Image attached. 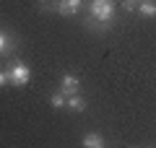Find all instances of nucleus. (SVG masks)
<instances>
[{"label":"nucleus","mask_w":156,"mask_h":148,"mask_svg":"<svg viewBox=\"0 0 156 148\" xmlns=\"http://www.w3.org/2000/svg\"><path fill=\"white\" fill-rule=\"evenodd\" d=\"M115 13H117L115 0H91L89 3V21L86 23L94 29H107L115 21Z\"/></svg>","instance_id":"obj_1"},{"label":"nucleus","mask_w":156,"mask_h":148,"mask_svg":"<svg viewBox=\"0 0 156 148\" xmlns=\"http://www.w3.org/2000/svg\"><path fill=\"white\" fill-rule=\"evenodd\" d=\"M5 73H8V83H13V86H26L29 78H31V70H29V65H26V62H21V60L11 62Z\"/></svg>","instance_id":"obj_2"},{"label":"nucleus","mask_w":156,"mask_h":148,"mask_svg":"<svg viewBox=\"0 0 156 148\" xmlns=\"http://www.w3.org/2000/svg\"><path fill=\"white\" fill-rule=\"evenodd\" d=\"M60 91L65 93V96H70V93H81V78L73 76V73H65V76L60 78Z\"/></svg>","instance_id":"obj_3"},{"label":"nucleus","mask_w":156,"mask_h":148,"mask_svg":"<svg viewBox=\"0 0 156 148\" xmlns=\"http://www.w3.org/2000/svg\"><path fill=\"white\" fill-rule=\"evenodd\" d=\"M81 5H83V0H57L55 11L60 13V16H76V13L81 11Z\"/></svg>","instance_id":"obj_4"},{"label":"nucleus","mask_w":156,"mask_h":148,"mask_svg":"<svg viewBox=\"0 0 156 148\" xmlns=\"http://www.w3.org/2000/svg\"><path fill=\"white\" fill-rule=\"evenodd\" d=\"M135 11L143 18H156V0H138V8Z\"/></svg>","instance_id":"obj_5"},{"label":"nucleus","mask_w":156,"mask_h":148,"mask_svg":"<svg viewBox=\"0 0 156 148\" xmlns=\"http://www.w3.org/2000/svg\"><path fill=\"white\" fill-rule=\"evenodd\" d=\"M81 143H83V148H101L104 146V135L101 132H86Z\"/></svg>","instance_id":"obj_6"},{"label":"nucleus","mask_w":156,"mask_h":148,"mask_svg":"<svg viewBox=\"0 0 156 148\" xmlns=\"http://www.w3.org/2000/svg\"><path fill=\"white\" fill-rule=\"evenodd\" d=\"M65 107H68L70 112H83V109H86V101H83V96H81V93H70Z\"/></svg>","instance_id":"obj_7"},{"label":"nucleus","mask_w":156,"mask_h":148,"mask_svg":"<svg viewBox=\"0 0 156 148\" xmlns=\"http://www.w3.org/2000/svg\"><path fill=\"white\" fill-rule=\"evenodd\" d=\"M11 49H13V37L0 29V55H8Z\"/></svg>","instance_id":"obj_8"},{"label":"nucleus","mask_w":156,"mask_h":148,"mask_svg":"<svg viewBox=\"0 0 156 148\" xmlns=\"http://www.w3.org/2000/svg\"><path fill=\"white\" fill-rule=\"evenodd\" d=\"M50 104L55 107V109H62V107L68 104V96L62 91H57V93H52V96H50Z\"/></svg>","instance_id":"obj_9"},{"label":"nucleus","mask_w":156,"mask_h":148,"mask_svg":"<svg viewBox=\"0 0 156 148\" xmlns=\"http://www.w3.org/2000/svg\"><path fill=\"white\" fill-rule=\"evenodd\" d=\"M122 8H125L128 13H133L135 8H138V0H122Z\"/></svg>","instance_id":"obj_10"},{"label":"nucleus","mask_w":156,"mask_h":148,"mask_svg":"<svg viewBox=\"0 0 156 148\" xmlns=\"http://www.w3.org/2000/svg\"><path fill=\"white\" fill-rule=\"evenodd\" d=\"M5 83H8V73H5V70H0V88L5 86Z\"/></svg>","instance_id":"obj_11"}]
</instances>
